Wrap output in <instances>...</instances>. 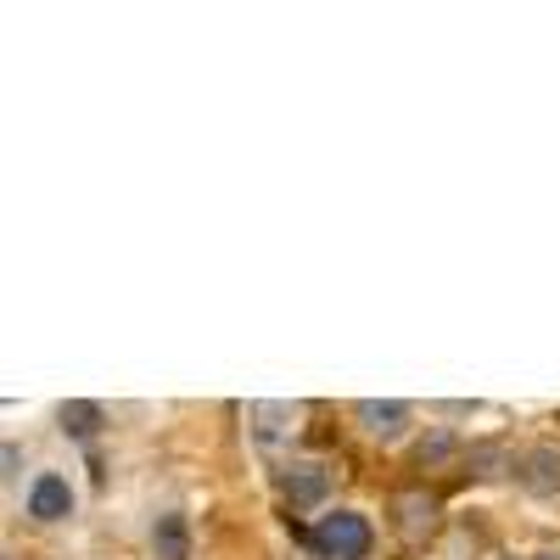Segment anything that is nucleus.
Wrapping results in <instances>:
<instances>
[{
	"label": "nucleus",
	"instance_id": "1a4fd4ad",
	"mask_svg": "<svg viewBox=\"0 0 560 560\" xmlns=\"http://www.w3.org/2000/svg\"><path fill=\"white\" fill-rule=\"evenodd\" d=\"M398 510H409V516H404V533H420V510H427V516H432V499H420V493H404V499H398Z\"/></svg>",
	"mask_w": 560,
	"mask_h": 560
},
{
	"label": "nucleus",
	"instance_id": "20e7f679",
	"mask_svg": "<svg viewBox=\"0 0 560 560\" xmlns=\"http://www.w3.org/2000/svg\"><path fill=\"white\" fill-rule=\"evenodd\" d=\"M23 504H28L34 522H68L73 510H79V493H73V482H68L62 471H39V477L28 482Z\"/></svg>",
	"mask_w": 560,
	"mask_h": 560
},
{
	"label": "nucleus",
	"instance_id": "7ed1b4c3",
	"mask_svg": "<svg viewBox=\"0 0 560 560\" xmlns=\"http://www.w3.org/2000/svg\"><path fill=\"white\" fill-rule=\"evenodd\" d=\"M280 488H287L292 510H319L325 516V499H331V465L325 459H292L287 477H280Z\"/></svg>",
	"mask_w": 560,
	"mask_h": 560
},
{
	"label": "nucleus",
	"instance_id": "f257e3e1",
	"mask_svg": "<svg viewBox=\"0 0 560 560\" xmlns=\"http://www.w3.org/2000/svg\"><path fill=\"white\" fill-rule=\"evenodd\" d=\"M308 538L325 560H364L370 544H376V533H370V522L359 516V510H325V516H314Z\"/></svg>",
	"mask_w": 560,
	"mask_h": 560
},
{
	"label": "nucleus",
	"instance_id": "9b49d317",
	"mask_svg": "<svg viewBox=\"0 0 560 560\" xmlns=\"http://www.w3.org/2000/svg\"><path fill=\"white\" fill-rule=\"evenodd\" d=\"M533 560H560V549H538V555H533Z\"/></svg>",
	"mask_w": 560,
	"mask_h": 560
},
{
	"label": "nucleus",
	"instance_id": "39448f33",
	"mask_svg": "<svg viewBox=\"0 0 560 560\" xmlns=\"http://www.w3.org/2000/svg\"><path fill=\"white\" fill-rule=\"evenodd\" d=\"M298 420H303V404H287V398H253L247 404V432L275 448V443H287L298 432Z\"/></svg>",
	"mask_w": 560,
	"mask_h": 560
},
{
	"label": "nucleus",
	"instance_id": "6e6552de",
	"mask_svg": "<svg viewBox=\"0 0 560 560\" xmlns=\"http://www.w3.org/2000/svg\"><path fill=\"white\" fill-rule=\"evenodd\" d=\"M62 427L73 432V438H96V427H102V409L96 404H62Z\"/></svg>",
	"mask_w": 560,
	"mask_h": 560
},
{
	"label": "nucleus",
	"instance_id": "423d86ee",
	"mask_svg": "<svg viewBox=\"0 0 560 560\" xmlns=\"http://www.w3.org/2000/svg\"><path fill=\"white\" fill-rule=\"evenodd\" d=\"M516 482H522L533 499H555V493H560V448L538 443V448L516 454Z\"/></svg>",
	"mask_w": 560,
	"mask_h": 560
},
{
	"label": "nucleus",
	"instance_id": "9d476101",
	"mask_svg": "<svg viewBox=\"0 0 560 560\" xmlns=\"http://www.w3.org/2000/svg\"><path fill=\"white\" fill-rule=\"evenodd\" d=\"M18 465H23L18 459V443H7V482H18Z\"/></svg>",
	"mask_w": 560,
	"mask_h": 560
},
{
	"label": "nucleus",
	"instance_id": "f8f14e48",
	"mask_svg": "<svg viewBox=\"0 0 560 560\" xmlns=\"http://www.w3.org/2000/svg\"><path fill=\"white\" fill-rule=\"evenodd\" d=\"M504 560H510V555H504Z\"/></svg>",
	"mask_w": 560,
	"mask_h": 560
},
{
	"label": "nucleus",
	"instance_id": "0eeeda50",
	"mask_svg": "<svg viewBox=\"0 0 560 560\" xmlns=\"http://www.w3.org/2000/svg\"><path fill=\"white\" fill-rule=\"evenodd\" d=\"M152 549H158V560H191L185 516H158V527H152Z\"/></svg>",
	"mask_w": 560,
	"mask_h": 560
},
{
	"label": "nucleus",
	"instance_id": "f03ea898",
	"mask_svg": "<svg viewBox=\"0 0 560 560\" xmlns=\"http://www.w3.org/2000/svg\"><path fill=\"white\" fill-rule=\"evenodd\" d=\"M353 420L364 427V438L404 443V432L415 427V409H409L404 398H359V404H353Z\"/></svg>",
	"mask_w": 560,
	"mask_h": 560
}]
</instances>
